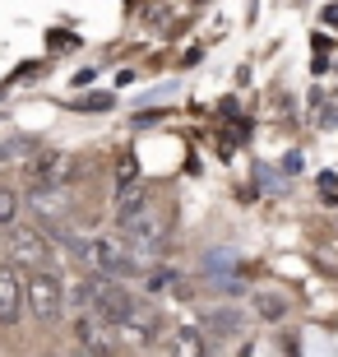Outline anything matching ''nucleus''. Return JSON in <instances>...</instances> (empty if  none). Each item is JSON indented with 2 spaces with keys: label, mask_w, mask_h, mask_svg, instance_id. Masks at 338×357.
Instances as JSON below:
<instances>
[{
  "label": "nucleus",
  "mask_w": 338,
  "mask_h": 357,
  "mask_svg": "<svg viewBox=\"0 0 338 357\" xmlns=\"http://www.w3.org/2000/svg\"><path fill=\"white\" fill-rule=\"evenodd\" d=\"M84 297L93 302V316L107 320V325H116V330H125V325L144 320L139 302H135L125 288H116V283H89V288H84Z\"/></svg>",
  "instance_id": "1"
},
{
  "label": "nucleus",
  "mask_w": 338,
  "mask_h": 357,
  "mask_svg": "<svg viewBox=\"0 0 338 357\" xmlns=\"http://www.w3.org/2000/svg\"><path fill=\"white\" fill-rule=\"evenodd\" d=\"M84 260L89 265H98L107 278H139L144 274V260L130 251V246H121V241H107V237H98V241H84Z\"/></svg>",
  "instance_id": "2"
},
{
  "label": "nucleus",
  "mask_w": 338,
  "mask_h": 357,
  "mask_svg": "<svg viewBox=\"0 0 338 357\" xmlns=\"http://www.w3.org/2000/svg\"><path fill=\"white\" fill-rule=\"evenodd\" d=\"M61 306H66V288H61V278L56 274H28L24 283V311L33 320H56L61 316Z\"/></svg>",
  "instance_id": "3"
},
{
  "label": "nucleus",
  "mask_w": 338,
  "mask_h": 357,
  "mask_svg": "<svg viewBox=\"0 0 338 357\" xmlns=\"http://www.w3.org/2000/svg\"><path fill=\"white\" fill-rule=\"evenodd\" d=\"M125 237L135 241V246H144V251H162V241L171 237V213L167 209H144L135 213V218H125Z\"/></svg>",
  "instance_id": "4"
},
{
  "label": "nucleus",
  "mask_w": 338,
  "mask_h": 357,
  "mask_svg": "<svg viewBox=\"0 0 338 357\" xmlns=\"http://www.w3.org/2000/svg\"><path fill=\"white\" fill-rule=\"evenodd\" d=\"M70 172V158L61 153V149H38L33 158H28V185H33V195H47V190H56V185L66 181Z\"/></svg>",
  "instance_id": "5"
},
{
  "label": "nucleus",
  "mask_w": 338,
  "mask_h": 357,
  "mask_svg": "<svg viewBox=\"0 0 338 357\" xmlns=\"http://www.w3.org/2000/svg\"><path fill=\"white\" fill-rule=\"evenodd\" d=\"M75 339L79 348L89 357H116L121 353V339H116V325H107V320H98L89 311V316H79L75 320Z\"/></svg>",
  "instance_id": "6"
},
{
  "label": "nucleus",
  "mask_w": 338,
  "mask_h": 357,
  "mask_svg": "<svg viewBox=\"0 0 338 357\" xmlns=\"http://www.w3.org/2000/svg\"><path fill=\"white\" fill-rule=\"evenodd\" d=\"M10 260L24 265V269H33V274H47L52 246H47V237H42L38 227H19V232L10 237Z\"/></svg>",
  "instance_id": "7"
},
{
  "label": "nucleus",
  "mask_w": 338,
  "mask_h": 357,
  "mask_svg": "<svg viewBox=\"0 0 338 357\" xmlns=\"http://www.w3.org/2000/svg\"><path fill=\"white\" fill-rule=\"evenodd\" d=\"M24 311V283L14 274V265H0V325H14Z\"/></svg>",
  "instance_id": "8"
},
{
  "label": "nucleus",
  "mask_w": 338,
  "mask_h": 357,
  "mask_svg": "<svg viewBox=\"0 0 338 357\" xmlns=\"http://www.w3.org/2000/svg\"><path fill=\"white\" fill-rule=\"evenodd\" d=\"M204 330H208V334H218V339H232V334L241 330V316H236L232 306H222V311H208V316H204Z\"/></svg>",
  "instance_id": "9"
},
{
  "label": "nucleus",
  "mask_w": 338,
  "mask_h": 357,
  "mask_svg": "<svg viewBox=\"0 0 338 357\" xmlns=\"http://www.w3.org/2000/svg\"><path fill=\"white\" fill-rule=\"evenodd\" d=\"M171 357H204V334L199 330H176L171 334Z\"/></svg>",
  "instance_id": "10"
},
{
  "label": "nucleus",
  "mask_w": 338,
  "mask_h": 357,
  "mask_svg": "<svg viewBox=\"0 0 338 357\" xmlns=\"http://www.w3.org/2000/svg\"><path fill=\"white\" fill-rule=\"evenodd\" d=\"M144 185H125V190H121V199H116V213H121V223H125V218H135V213H144L148 209V204H144Z\"/></svg>",
  "instance_id": "11"
},
{
  "label": "nucleus",
  "mask_w": 338,
  "mask_h": 357,
  "mask_svg": "<svg viewBox=\"0 0 338 357\" xmlns=\"http://www.w3.org/2000/svg\"><path fill=\"white\" fill-rule=\"evenodd\" d=\"M255 316H264V320H283V316H287V302L278 297V292H255Z\"/></svg>",
  "instance_id": "12"
},
{
  "label": "nucleus",
  "mask_w": 338,
  "mask_h": 357,
  "mask_svg": "<svg viewBox=\"0 0 338 357\" xmlns=\"http://www.w3.org/2000/svg\"><path fill=\"white\" fill-rule=\"evenodd\" d=\"M14 213H19V195L0 185V227H10V223H14Z\"/></svg>",
  "instance_id": "13"
},
{
  "label": "nucleus",
  "mask_w": 338,
  "mask_h": 357,
  "mask_svg": "<svg viewBox=\"0 0 338 357\" xmlns=\"http://www.w3.org/2000/svg\"><path fill=\"white\" fill-rule=\"evenodd\" d=\"M75 107L79 112H102V107H112V93H84Z\"/></svg>",
  "instance_id": "14"
},
{
  "label": "nucleus",
  "mask_w": 338,
  "mask_h": 357,
  "mask_svg": "<svg viewBox=\"0 0 338 357\" xmlns=\"http://www.w3.org/2000/svg\"><path fill=\"white\" fill-rule=\"evenodd\" d=\"M19 153H38V149L28 144V139H10V144H0V158H19Z\"/></svg>",
  "instance_id": "15"
},
{
  "label": "nucleus",
  "mask_w": 338,
  "mask_h": 357,
  "mask_svg": "<svg viewBox=\"0 0 338 357\" xmlns=\"http://www.w3.org/2000/svg\"><path fill=\"white\" fill-rule=\"evenodd\" d=\"M167 283H176V278H171V274H167V269H158V274H153V278H148V288H153V292H162V288H167Z\"/></svg>",
  "instance_id": "16"
},
{
  "label": "nucleus",
  "mask_w": 338,
  "mask_h": 357,
  "mask_svg": "<svg viewBox=\"0 0 338 357\" xmlns=\"http://www.w3.org/2000/svg\"><path fill=\"white\" fill-rule=\"evenodd\" d=\"M325 24H334V28H338V5H325Z\"/></svg>",
  "instance_id": "17"
}]
</instances>
